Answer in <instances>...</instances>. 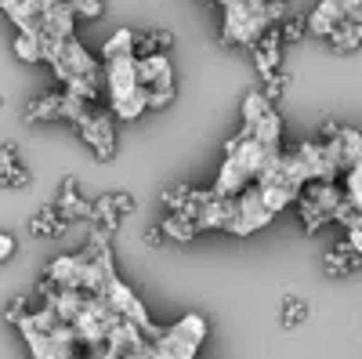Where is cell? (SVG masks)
<instances>
[{"mask_svg":"<svg viewBox=\"0 0 362 359\" xmlns=\"http://www.w3.org/2000/svg\"><path fill=\"white\" fill-rule=\"evenodd\" d=\"M66 229H69V222L58 215L54 203H44L40 211L29 218V232H33L37 239H58V236H66Z\"/></svg>","mask_w":362,"mask_h":359,"instance_id":"4fadbf2b","label":"cell"},{"mask_svg":"<svg viewBox=\"0 0 362 359\" xmlns=\"http://www.w3.org/2000/svg\"><path fill=\"white\" fill-rule=\"evenodd\" d=\"M76 131H80L83 145L95 153V160L105 164V160L116 156V116H112V109H90Z\"/></svg>","mask_w":362,"mask_h":359,"instance_id":"5b68a950","label":"cell"},{"mask_svg":"<svg viewBox=\"0 0 362 359\" xmlns=\"http://www.w3.org/2000/svg\"><path fill=\"white\" fill-rule=\"evenodd\" d=\"M344 244H348L351 251L362 254V211H355V215L348 218V236H344Z\"/></svg>","mask_w":362,"mask_h":359,"instance_id":"83f0119b","label":"cell"},{"mask_svg":"<svg viewBox=\"0 0 362 359\" xmlns=\"http://www.w3.org/2000/svg\"><path fill=\"white\" fill-rule=\"evenodd\" d=\"M290 84H293V73L290 69H279V73H272V76L261 80V95L268 98V106H279L283 95L290 91Z\"/></svg>","mask_w":362,"mask_h":359,"instance_id":"44dd1931","label":"cell"},{"mask_svg":"<svg viewBox=\"0 0 362 359\" xmlns=\"http://www.w3.org/2000/svg\"><path fill=\"white\" fill-rule=\"evenodd\" d=\"M254 66H257L261 80L283 69V37H279V25H272L268 33L254 44Z\"/></svg>","mask_w":362,"mask_h":359,"instance_id":"ba28073f","label":"cell"},{"mask_svg":"<svg viewBox=\"0 0 362 359\" xmlns=\"http://www.w3.org/2000/svg\"><path fill=\"white\" fill-rule=\"evenodd\" d=\"M286 4H290V0H286Z\"/></svg>","mask_w":362,"mask_h":359,"instance_id":"e575fe53","label":"cell"},{"mask_svg":"<svg viewBox=\"0 0 362 359\" xmlns=\"http://www.w3.org/2000/svg\"><path fill=\"white\" fill-rule=\"evenodd\" d=\"M218 4H221V8H228V4H235V0H218Z\"/></svg>","mask_w":362,"mask_h":359,"instance_id":"d6a6232c","label":"cell"},{"mask_svg":"<svg viewBox=\"0 0 362 359\" xmlns=\"http://www.w3.org/2000/svg\"><path fill=\"white\" fill-rule=\"evenodd\" d=\"M15 58H18V62H44L40 37L37 33H18L15 37Z\"/></svg>","mask_w":362,"mask_h":359,"instance_id":"cb8c5ba5","label":"cell"},{"mask_svg":"<svg viewBox=\"0 0 362 359\" xmlns=\"http://www.w3.org/2000/svg\"><path fill=\"white\" fill-rule=\"evenodd\" d=\"M268 109H276V106H268V98H264L261 91H250V95L243 98V127H254Z\"/></svg>","mask_w":362,"mask_h":359,"instance_id":"d4e9b609","label":"cell"},{"mask_svg":"<svg viewBox=\"0 0 362 359\" xmlns=\"http://www.w3.org/2000/svg\"><path fill=\"white\" fill-rule=\"evenodd\" d=\"M138 84L148 95V109H163L167 102H174V62L170 55H148L138 58Z\"/></svg>","mask_w":362,"mask_h":359,"instance_id":"277c9868","label":"cell"},{"mask_svg":"<svg viewBox=\"0 0 362 359\" xmlns=\"http://www.w3.org/2000/svg\"><path fill=\"white\" fill-rule=\"evenodd\" d=\"M73 4V15L76 18H87V22H95L105 15V0H69Z\"/></svg>","mask_w":362,"mask_h":359,"instance_id":"484cf974","label":"cell"},{"mask_svg":"<svg viewBox=\"0 0 362 359\" xmlns=\"http://www.w3.org/2000/svg\"><path fill=\"white\" fill-rule=\"evenodd\" d=\"M160 229H163L167 239H174V244H192V239L199 236V225L192 218H181V215H167L160 222Z\"/></svg>","mask_w":362,"mask_h":359,"instance_id":"ac0fdd59","label":"cell"},{"mask_svg":"<svg viewBox=\"0 0 362 359\" xmlns=\"http://www.w3.org/2000/svg\"><path fill=\"white\" fill-rule=\"evenodd\" d=\"M308 302H305V297H297V294H286L283 297V305H279V323L286 326V331H293V326H300V323H305L308 319Z\"/></svg>","mask_w":362,"mask_h":359,"instance_id":"ffe728a7","label":"cell"},{"mask_svg":"<svg viewBox=\"0 0 362 359\" xmlns=\"http://www.w3.org/2000/svg\"><path fill=\"white\" fill-rule=\"evenodd\" d=\"M29 182H33V174H29V167H22L18 145L4 142L0 145V189H25Z\"/></svg>","mask_w":362,"mask_h":359,"instance_id":"9c48e42d","label":"cell"},{"mask_svg":"<svg viewBox=\"0 0 362 359\" xmlns=\"http://www.w3.org/2000/svg\"><path fill=\"white\" fill-rule=\"evenodd\" d=\"M341 189H344V200L355 207V211H362V160L351 164V167L341 174Z\"/></svg>","mask_w":362,"mask_h":359,"instance_id":"7402d4cb","label":"cell"},{"mask_svg":"<svg viewBox=\"0 0 362 359\" xmlns=\"http://www.w3.org/2000/svg\"><path fill=\"white\" fill-rule=\"evenodd\" d=\"M134 55V29L124 25V29H116V33L102 44V66L116 62V58H131Z\"/></svg>","mask_w":362,"mask_h":359,"instance_id":"2e32d148","label":"cell"},{"mask_svg":"<svg viewBox=\"0 0 362 359\" xmlns=\"http://www.w3.org/2000/svg\"><path fill=\"white\" fill-rule=\"evenodd\" d=\"M337 4L344 8V15H348L351 22H362V0H337Z\"/></svg>","mask_w":362,"mask_h":359,"instance_id":"1f68e13d","label":"cell"},{"mask_svg":"<svg viewBox=\"0 0 362 359\" xmlns=\"http://www.w3.org/2000/svg\"><path fill=\"white\" fill-rule=\"evenodd\" d=\"M329 47H334L337 55H348V51H358L362 47V22H341L334 29V37H329Z\"/></svg>","mask_w":362,"mask_h":359,"instance_id":"e0dca14e","label":"cell"},{"mask_svg":"<svg viewBox=\"0 0 362 359\" xmlns=\"http://www.w3.org/2000/svg\"><path fill=\"white\" fill-rule=\"evenodd\" d=\"M305 33H308V15L290 11V15L279 22V37H283V44H297V40H305Z\"/></svg>","mask_w":362,"mask_h":359,"instance_id":"603a6c76","label":"cell"},{"mask_svg":"<svg viewBox=\"0 0 362 359\" xmlns=\"http://www.w3.org/2000/svg\"><path fill=\"white\" fill-rule=\"evenodd\" d=\"M22 120L25 124H51V120H62V91H47V95H37L33 102H25Z\"/></svg>","mask_w":362,"mask_h":359,"instance_id":"7c38bea8","label":"cell"},{"mask_svg":"<svg viewBox=\"0 0 362 359\" xmlns=\"http://www.w3.org/2000/svg\"><path fill=\"white\" fill-rule=\"evenodd\" d=\"M90 225L102 229V232H109V236L119 229V211H116V203H112V193L95 200V215H90Z\"/></svg>","mask_w":362,"mask_h":359,"instance_id":"d6986e66","label":"cell"},{"mask_svg":"<svg viewBox=\"0 0 362 359\" xmlns=\"http://www.w3.org/2000/svg\"><path fill=\"white\" fill-rule=\"evenodd\" d=\"M51 69H54V76L62 80V87L66 84H73V80H105L102 76V69H98V58L90 55L76 37H69V40H62V47H58V55L47 62Z\"/></svg>","mask_w":362,"mask_h":359,"instance_id":"3957f363","label":"cell"},{"mask_svg":"<svg viewBox=\"0 0 362 359\" xmlns=\"http://www.w3.org/2000/svg\"><path fill=\"white\" fill-rule=\"evenodd\" d=\"M141 239H145L148 247H156V251H160V247L167 244V236H163V229H160V225H148V229L141 232Z\"/></svg>","mask_w":362,"mask_h":359,"instance_id":"4dcf8cb0","label":"cell"},{"mask_svg":"<svg viewBox=\"0 0 362 359\" xmlns=\"http://www.w3.org/2000/svg\"><path fill=\"white\" fill-rule=\"evenodd\" d=\"M112 203H116L119 218H127V215H134V211H138V200H134L131 193H112Z\"/></svg>","mask_w":362,"mask_h":359,"instance_id":"f1b7e54d","label":"cell"},{"mask_svg":"<svg viewBox=\"0 0 362 359\" xmlns=\"http://www.w3.org/2000/svg\"><path fill=\"white\" fill-rule=\"evenodd\" d=\"M167 215H181V218H192L199 225V215L203 207L214 200V189H199V186H189V182H177V186H167L160 193Z\"/></svg>","mask_w":362,"mask_h":359,"instance_id":"8992f818","label":"cell"},{"mask_svg":"<svg viewBox=\"0 0 362 359\" xmlns=\"http://www.w3.org/2000/svg\"><path fill=\"white\" fill-rule=\"evenodd\" d=\"M362 268V254L358 251H351L344 239L337 247H329L326 254H322V273L329 276V280H341V276H351V273H358Z\"/></svg>","mask_w":362,"mask_h":359,"instance_id":"30bf717a","label":"cell"},{"mask_svg":"<svg viewBox=\"0 0 362 359\" xmlns=\"http://www.w3.org/2000/svg\"><path fill=\"white\" fill-rule=\"evenodd\" d=\"M0 109H4V95H0Z\"/></svg>","mask_w":362,"mask_h":359,"instance_id":"836d02e7","label":"cell"},{"mask_svg":"<svg viewBox=\"0 0 362 359\" xmlns=\"http://www.w3.org/2000/svg\"><path fill=\"white\" fill-rule=\"evenodd\" d=\"M15 251H18L15 236H11V232H0V265H8V261L15 258Z\"/></svg>","mask_w":362,"mask_h":359,"instance_id":"f546056e","label":"cell"},{"mask_svg":"<svg viewBox=\"0 0 362 359\" xmlns=\"http://www.w3.org/2000/svg\"><path fill=\"white\" fill-rule=\"evenodd\" d=\"M170 47H174V33H170V29H134V58L167 55Z\"/></svg>","mask_w":362,"mask_h":359,"instance_id":"5bb4252c","label":"cell"},{"mask_svg":"<svg viewBox=\"0 0 362 359\" xmlns=\"http://www.w3.org/2000/svg\"><path fill=\"white\" fill-rule=\"evenodd\" d=\"M341 22H348V15H344V8L337 4V0H319L315 11L308 15V33L329 40V37H334V29H337Z\"/></svg>","mask_w":362,"mask_h":359,"instance_id":"8fae6325","label":"cell"},{"mask_svg":"<svg viewBox=\"0 0 362 359\" xmlns=\"http://www.w3.org/2000/svg\"><path fill=\"white\" fill-rule=\"evenodd\" d=\"M29 312H33V309H29V297H25V294H18V297H11V305H8L4 319H8L11 326H22V319H25Z\"/></svg>","mask_w":362,"mask_h":359,"instance_id":"4316f807","label":"cell"},{"mask_svg":"<svg viewBox=\"0 0 362 359\" xmlns=\"http://www.w3.org/2000/svg\"><path fill=\"white\" fill-rule=\"evenodd\" d=\"M272 29L264 0H235L225 8V25H221V47H250Z\"/></svg>","mask_w":362,"mask_h":359,"instance_id":"7a4b0ae2","label":"cell"},{"mask_svg":"<svg viewBox=\"0 0 362 359\" xmlns=\"http://www.w3.org/2000/svg\"><path fill=\"white\" fill-rule=\"evenodd\" d=\"M54 207H58V215H62L66 222H90V215H95V203H90L87 196H80V182L73 174L62 178L58 196H54Z\"/></svg>","mask_w":362,"mask_h":359,"instance_id":"52a82bcc","label":"cell"},{"mask_svg":"<svg viewBox=\"0 0 362 359\" xmlns=\"http://www.w3.org/2000/svg\"><path fill=\"white\" fill-rule=\"evenodd\" d=\"M105 84H109V102L116 120H138L148 109V95L138 84V58H116L105 66Z\"/></svg>","mask_w":362,"mask_h":359,"instance_id":"6da1fadb","label":"cell"},{"mask_svg":"<svg viewBox=\"0 0 362 359\" xmlns=\"http://www.w3.org/2000/svg\"><path fill=\"white\" fill-rule=\"evenodd\" d=\"M264 149H283V116L276 109H268L254 127H247Z\"/></svg>","mask_w":362,"mask_h":359,"instance_id":"9a60e30c","label":"cell"}]
</instances>
